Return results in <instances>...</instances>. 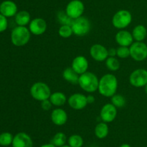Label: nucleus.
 Here are the masks:
<instances>
[{
    "label": "nucleus",
    "mask_w": 147,
    "mask_h": 147,
    "mask_svg": "<svg viewBox=\"0 0 147 147\" xmlns=\"http://www.w3.org/2000/svg\"><path fill=\"white\" fill-rule=\"evenodd\" d=\"M118 89V79L115 75L112 74H104L100 79L98 84L99 93L106 97H111Z\"/></svg>",
    "instance_id": "nucleus-1"
},
{
    "label": "nucleus",
    "mask_w": 147,
    "mask_h": 147,
    "mask_svg": "<svg viewBox=\"0 0 147 147\" xmlns=\"http://www.w3.org/2000/svg\"><path fill=\"white\" fill-rule=\"evenodd\" d=\"M99 79L98 76L93 72L86 71V73L80 75L78 84L86 92L93 93L98 89Z\"/></svg>",
    "instance_id": "nucleus-2"
},
{
    "label": "nucleus",
    "mask_w": 147,
    "mask_h": 147,
    "mask_svg": "<svg viewBox=\"0 0 147 147\" xmlns=\"http://www.w3.org/2000/svg\"><path fill=\"white\" fill-rule=\"evenodd\" d=\"M31 37L29 28L26 26H17L14 27L11 33V41L14 46L22 47L28 43Z\"/></svg>",
    "instance_id": "nucleus-3"
},
{
    "label": "nucleus",
    "mask_w": 147,
    "mask_h": 147,
    "mask_svg": "<svg viewBox=\"0 0 147 147\" xmlns=\"http://www.w3.org/2000/svg\"><path fill=\"white\" fill-rule=\"evenodd\" d=\"M51 94L50 86L44 82H36L33 84L30 88V95L32 97L40 102L48 99Z\"/></svg>",
    "instance_id": "nucleus-4"
},
{
    "label": "nucleus",
    "mask_w": 147,
    "mask_h": 147,
    "mask_svg": "<svg viewBox=\"0 0 147 147\" xmlns=\"http://www.w3.org/2000/svg\"><path fill=\"white\" fill-rule=\"evenodd\" d=\"M131 13L126 10H121L113 15L112 18V24L119 30H124L131 23Z\"/></svg>",
    "instance_id": "nucleus-5"
},
{
    "label": "nucleus",
    "mask_w": 147,
    "mask_h": 147,
    "mask_svg": "<svg viewBox=\"0 0 147 147\" xmlns=\"http://www.w3.org/2000/svg\"><path fill=\"white\" fill-rule=\"evenodd\" d=\"M71 27L73 34L79 37H83L88 34L91 29V24L87 17L82 16L73 20Z\"/></svg>",
    "instance_id": "nucleus-6"
},
{
    "label": "nucleus",
    "mask_w": 147,
    "mask_h": 147,
    "mask_svg": "<svg viewBox=\"0 0 147 147\" xmlns=\"http://www.w3.org/2000/svg\"><path fill=\"white\" fill-rule=\"evenodd\" d=\"M130 56L136 61H142L147 58V45L144 42H134L129 47Z\"/></svg>",
    "instance_id": "nucleus-7"
},
{
    "label": "nucleus",
    "mask_w": 147,
    "mask_h": 147,
    "mask_svg": "<svg viewBox=\"0 0 147 147\" xmlns=\"http://www.w3.org/2000/svg\"><path fill=\"white\" fill-rule=\"evenodd\" d=\"M85 11V5L80 0H72L67 4L65 13L72 20L82 17Z\"/></svg>",
    "instance_id": "nucleus-8"
},
{
    "label": "nucleus",
    "mask_w": 147,
    "mask_h": 147,
    "mask_svg": "<svg viewBox=\"0 0 147 147\" xmlns=\"http://www.w3.org/2000/svg\"><path fill=\"white\" fill-rule=\"evenodd\" d=\"M129 82L133 86L140 88L147 84V70L137 69L134 71L129 76Z\"/></svg>",
    "instance_id": "nucleus-9"
},
{
    "label": "nucleus",
    "mask_w": 147,
    "mask_h": 147,
    "mask_svg": "<svg viewBox=\"0 0 147 147\" xmlns=\"http://www.w3.org/2000/svg\"><path fill=\"white\" fill-rule=\"evenodd\" d=\"M67 102L70 108L76 110L84 109L88 105L86 96L81 93L73 94L69 97Z\"/></svg>",
    "instance_id": "nucleus-10"
},
{
    "label": "nucleus",
    "mask_w": 147,
    "mask_h": 147,
    "mask_svg": "<svg viewBox=\"0 0 147 147\" xmlns=\"http://www.w3.org/2000/svg\"><path fill=\"white\" fill-rule=\"evenodd\" d=\"M117 115V108L112 103H108L102 107L100 116L103 122H111L116 119Z\"/></svg>",
    "instance_id": "nucleus-11"
},
{
    "label": "nucleus",
    "mask_w": 147,
    "mask_h": 147,
    "mask_svg": "<svg viewBox=\"0 0 147 147\" xmlns=\"http://www.w3.org/2000/svg\"><path fill=\"white\" fill-rule=\"evenodd\" d=\"M47 22L42 18L37 17L30 21L29 24V30L31 34L34 35H41L45 33L47 30Z\"/></svg>",
    "instance_id": "nucleus-12"
},
{
    "label": "nucleus",
    "mask_w": 147,
    "mask_h": 147,
    "mask_svg": "<svg viewBox=\"0 0 147 147\" xmlns=\"http://www.w3.org/2000/svg\"><path fill=\"white\" fill-rule=\"evenodd\" d=\"M90 55L95 61H103L109 57L108 49L101 44H94L90 47Z\"/></svg>",
    "instance_id": "nucleus-13"
},
{
    "label": "nucleus",
    "mask_w": 147,
    "mask_h": 147,
    "mask_svg": "<svg viewBox=\"0 0 147 147\" xmlns=\"http://www.w3.org/2000/svg\"><path fill=\"white\" fill-rule=\"evenodd\" d=\"M12 147H33V141L31 137L24 132H20L14 136Z\"/></svg>",
    "instance_id": "nucleus-14"
},
{
    "label": "nucleus",
    "mask_w": 147,
    "mask_h": 147,
    "mask_svg": "<svg viewBox=\"0 0 147 147\" xmlns=\"http://www.w3.org/2000/svg\"><path fill=\"white\" fill-rule=\"evenodd\" d=\"M88 61L87 59L83 56H78L72 61L71 67L78 74L81 75L88 71Z\"/></svg>",
    "instance_id": "nucleus-15"
},
{
    "label": "nucleus",
    "mask_w": 147,
    "mask_h": 147,
    "mask_svg": "<svg viewBox=\"0 0 147 147\" xmlns=\"http://www.w3.org/2000/svg\"><path fill=\"white\" fill-rule=\"evenodd\" d=\"M50 118L53 123L57 126L65 125L67 121V114L62 108H56L52 111Z\"/></svg>",
    "instance_id": "nucleus-16"
},
{
    "label": "nucleus",
    "mask_w": 147,
    "mask_h": 147,
    "mask_svg": "<svg viewBox=\"0 0 147 147\" xmlns=\"http://www.w3.org/2000/svg\"><path fill=\"white\" fill-rule=\"evenodd\" d=\"M0 13L6 17H11L17 13V6L14 1L6 0L0 4Z\"/></svg>",
    "instance_id": "nucleus-17"
},
{
    "label": "nucleus",
    "mask_w": 147,
    "mask_h": 147,
    "mask_svg": "<svg viewBox=\"0 0 147 147\" xmlns=\"http://www.w3.org/2000/svg\"><path fill=\"white\" fill-rule=\"evenodd\" d=\"M116 41L120 46L130 47L134 43V38L130 32L125 30H120L116 35Z\"/></svg>",
    "instance_id": "nucleus-18"
},
{
    "label": "nucleus",
    "mask_w": 147,
    "mask_h": 147,
    "mask_svg": "<svg viewBox=\"0 0 147 147\" xmlns=\"http://www.w3.org/2000/svg\"><path fill=\"white\" fill-rule=\"evenodd\" d=\"M63 77L66 82L72 84H78L80 75L72 67H67L63 71Z\"/></svg>",
    "instance_id": "nucleus-19"
},
{
    "label": "nucleus",
    "mask_w": 147,
    "mask_h": 147,
    "mask_svg": "<svg viewBox=\"0 0 147 147\" xmlns=\"http://www.w3.org/2000/svg\"><path fill=\"white\" fill-rule=\"evenodd\" d=\"M131 34L134 40L137 42H143L146 37L147 30L143 24H138L133 29Z\"/></svg>",
    "instance_id": "nucleus-20"
},
{
    "label": "nucleus",
    "mask_w": 147,
    "mask_h": 147,
    "mask_svg": "<svg viewBox=\"0 0 147 147\" xmlns=\"http://www.w3.org/2000/svg\"><path fill=\"white\" fill-rule=\"evenodd\" d=\"M49 99L53 105L57 107L63 106L67 102V97L65 95L61 92H55L52 93Z\"/></svg>",
    "instance_id": "nucleus-21"
},
{
    "label": "nucleus",
    "mask_w": 147,
    "mask_h": 147,
    "mask_svg": "<svg viewBox=\"0 0 147 147\" xmlns=\"http://www.w3.org/2000/svg\"><path fill=\"white\" fill-rule=\"evenodd\" d=\"M30 14L26 10L18 12L15 15V22L18 26H26L30 24Z\"/></svg>",
    "instance_id": "nucleus-22"
},
{
    "label": "nucleus",
    "mask_w": 147,
    "mask_h": 147,
    "mask_svg": "<svg viewBox=\"0 0 147 147\" xmlns=\"http://www.w3.org/2000/svg\"><path fill=\"white\" fill-rule=\"evenodd\" d=\"M94 133L96 136L99 139H103L106 138L109 135V128L107 123L105 122H101L96 125L94 129Z\"/></svg>",
    "instance_id": "nucleus-23"
},
{
    "label": "nucleus",
    "mask_w": 147,
    "mask_h": 147,
    "mask_svg": "<svg viewBox=\"0 0 147 147\" xmlns=\"http://www.w3.org/2000/svg\"><path fill=\"white\" fill-rule=\"evenodd\" d=\"M67 141V136L63 132H58L55 134L54 136L52 138L50 143L56 147H61L65 145Z\"/></svg>",
    "instance_id": "nucleus-24"
},
{
    "label": "nucleus",
    "mask_w": 147,
    "mask_h": 147,
    "mask_svg": "<svg viewBox=\"0 0 147 147\" xmlns=\"http://www.w3.org/2000/svg\"><path fill=\"white\" fill-rule=\"evenodd\" d=\"M106 66L109 70L116 71L120 69V62L116 57H108L106 60Z\"/></svg>",
    "instance_id": "nucleus-25"
},
{
    "label": "nucleus",
    "mask_w": 147,
    "mask_h": 147,
    "mask_svg": "<svg viewBox=\"0 0 147 147\" xmlns=\"http://www.w3.org/2000/svg\"><path fill=\"white\" fill-rule=\"evenodd\" d=\"M68 145L71 147H82L83 145V138L81 135L73 134L68 138Z\"/></svg>",
    "instance_id": "nucleus-26"
},
{
    "label": "nucleus",
    "mask_w": 147,
    "mask_h": 147,
    "mask_svg": "<svg viewBox=\"0 0 147 147\" xmlns=\"http://www.w3.org/2000/svg\"><path fill=\"white\" fill-rule=\"evenodd\" d=\"M14 136L9 132H4L0 134V145L2 146H8L12 144Z\"/></svg>",
    "instance_id": "nucleus-27"
},
{
    "label": "nucleus",
    "mask_w": 147,
    "mask_h": 147,
    "mask_svg": "<svg viewBox=\"0 0 147 147\" xmlns=\"http://www.w3.org/2000/svg\"><path fill=\"white\" fill-rule=\"evenodd\" d=\"M111 103L116 108H121L126 105V101L124 97L121 95H114L111 97Z\"/></svg>",
    "instance_id": "nucleus-28"
},
{
    "label": "nucleus",
    "mask_w": 147,
    "mask_h": 147,
    "mask_svg": "<svg viewBox=\"0 0 147 147\" xmlns=\"http://www.w3.org/2000/svg\"><path fill=\"white\" fill-rule=\"evenodd\" d=\"M59 35L64 38L70 37L73 34L71 25L70 24H62L58 30Z\"/></svg>",
    "instance_id": "nucleus-29"
},
{
    "label": "nucleus",
    "mask_w": 147,
    "mask_h": 147,
    "mask_svg": "<svg viewBox=\"0 0 147 147\" xmlns=\"http://www.w3.org/2000/svg\"><path fill=\"white\" fill-rule=\"evenodd\" d=\"M116 56L120 59H127L130 56V50L129 47L119 46L116 49Z\"/></svg>",
    "instance_id": "nucleus-30"
},
{
    "label": "nucleus",
    "mask_w": 147,
    "mask_h": 147,
    "mask_svg": "<svg viewBox=\"0 0 147 147\" xmlns=\"http://www.w3.org/2000/svg\"><path fill=\"white\" fill-rule=\"evenodd\" d=\"M7 17L2 15L0 13V33L5 31L8 26V22H7Z\"/></svg>",
    "instance_id": "nucleus-31"
},
{
    "label": "nucleus",
    "mask_w": 147,
    "mask_h": 147,
    "mask_svg": "<svg viewBox=\"0 0 147 147\" xmlns=\"http://www.w3.org/2000/svg\"><path fill=\"white\" fill-rule=\"evenodd\" d=\"M52 106H53V104L51 103L50 99H45V100H43L41 102V108H42L43 110H50L51 109Z\"/></svg>",
    "instance_id": "nucleus-32"
},
{
    "label": "nucleus",
    "mask_w": 147,
    "mask_h": 147,
    "mask_svg": "<svg viewBox=\"0 0 147 147\" xmlns=\"http://www.w3.org/2000/svg\"><path fill=\"white\" fill-rule=\"evenodd\" d=\"M108 53L109 57H115L116 56V49L114 48H111L108 49Z\"/></svg>",
    "instance_id": "nucleus-33"
},
{
    "label": "nucleus",
    "mask_w": 147,
    "mask_h": 147,
    "mask_svg": "<svg viewBox=\"0 0 147 147\" xmlns=\"http://www.w3.org/2000/svg\"><path fill=\"white\" fill-rule=\"evenodd\" d=\"M86 99H87V102L88 104H93L94 103L95 101H96V99H95L94 96L90 95L86 96Z\"/></svg>",
    "instance_id": "nucleus-34"
},
{
    "label": "nucleus",
    "mask_w": 147,
    "mask_h": 147,
    "mask_svg": "<svg viewBox=\"0 0 147 147\" xmlns=\"http://www.w3.org/2000/svg\"><path fill=\"white\" fill-rule=\"evenodd\" d=\"M40 147H56V146L53 145V144H52L51 143H49V144H43V145H42Z\"/></svg>",
    "instance_id": "nucleus-35"
},
{
    "label": "nucleus",
    "mask_w": 147,
    "mask_h": 147,
    "mask_svg": "<svg viewBox=\"0 0 147 147\" xmlns=\"http://www.w3.org/2000/svg\"><path fill=\"white\" fill-rule=\"evenodd\" d=\"M119 147H131V146L128 144H121V145Z\"/></svg>",
    "instance_id": "nucleus-36"
},
{
    "label": "nucleus",
    "mask_w": 147,
    "mask_h": 147,
    "mask_svg": "<svg viewBox=\"0 0 147 147\" xmlns=\"http://www.w3.org/2000/svg\"><path fill=\"white\" fill-rule=\"evenodd\" d=\"M144 90H145V92H146V94L147 95V84L144 86Z\"/></svg>",
    "instance_id": "nucleus-37"
},
{
    "label": "nucleus",
    "mask_w": 147,
    "mask_h": 147,
    "mask_svg": "<svg viewBox=\"0 0 147 147\" xmlns=\"http://www.w3.org/2000/svg\"><path fill=\"white\" fill-rule=\"evenodd\" d=\"M61 147H71V146H70L69 145H64V146H61Z\"/></svg>",
    "instance_id": "nucleus-38"
}]
</instances>
